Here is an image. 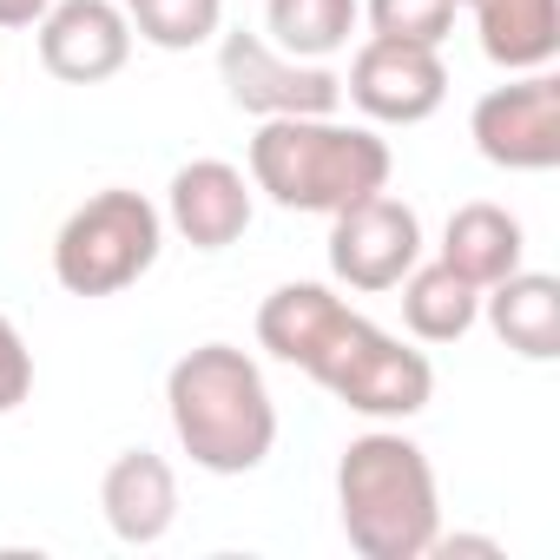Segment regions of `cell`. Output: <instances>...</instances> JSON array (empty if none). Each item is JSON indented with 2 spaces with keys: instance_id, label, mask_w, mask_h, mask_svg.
Here are the masks:
<instances>
[{
  "instance_id": "cell-7",
  "label": "cell",
  "mask_w": 560,
  "mask_h": 560,
  "mask_svg": "<svg viewBox=\"0 0 560 560\" xmlns=\"http://www.w3.org/2000/svg\"><path fill=\"white\" fill-rule=\"evenodd\" d=\"M422 264V218L396 191H370L330 218V277L363 298L396 291Z\"/></svg>"
},
{
  "instance_id": "cell-4",
  "label": "cell",
  "mask_w": 560,
  "mask_h": 560,
  "mask_svg": "<svg viewBox=\"0 0 560 560\" xmlns=\"http://www.w3.org/2000/svg\"><path fill=\"white\" fill-rule=\"evenodd\" d=\"M337 514L363 560H422L442 534V488L402 429H370L337 462Z\"/></svg>"
},
{
  "instance_id": "cell-15",
  "label": "cell",
  "mask_w": 560,
  "mask_h": 560,
  "mask_svg": "<svg viewBox=\"0 0 560 560\" xmlns=\"http://www.w3.org/2000/svg\"><path fill=\"white\" fill-rule=\"evenodd\" d=\"M481 54L501 73H540L560 54V0H468Z\"/></svg>"
},
{
  "instance_id": "cell-1",
  "label": "cell",
  "mask_w": 560,
  "mask_h": 560,
  "mask_svg": "<svg viewBox=\"0 0 560 560\" xmlns=\"http://www.w3.org/2000/svg\"><path fill=\"white\" fill-rule=\"evenodd\" d=\"M257 343L370 422H409L435 396L429 357L357 317L330 284H277L257 304Z\"/></svg>"
},
{
  "instance_id": "cell-10",
  "label": "cell",
  "mask_w": 560,
  "mask_h": 560,
  "mask_svg": "<svg viewBox=\"0 0 560 560\" xmlns=\"http://www.w3.org/2000/svg\"><path fill=\"white\" fill-rule=\"evenodd\" d=\"M40 34V67L60 86H100L132 60V21L119 0H54L34 21Z\"/></svg>"
},
{
  "instance_id": "cell-11",
  "label": "cell",
  "mask_w": 560,
  "mask_h": 560,
  "mask_svg": "<svg viewBox=\"0 0 560 560\" xmlns=\"http://www.w3.org/2000/svg\"><path fill=\"white\" fill-rule=\"evenodd\" d=\"M250 211H257V191H250V172L224 165V159H191L172 172L165 185V224L191 244V250H231L244 231H250Z\"/></svg>"
},
{
  "instance_id": "cell-21",
  "label": "cell",
  "mask_w": 560,
  "mask_h": 560,
  "mask_svg": "<svg viewBox=\"0 0 560 560\" xmlns=\"http://www.w3.org/2000/svg\"><path fill=\"white\" fill-rule=\"evenodd\" d=\"M54 0H0V27H34Z\"/></svg>"
},
{
  "instance_id": "cell-16",
  "label": "cell",
  "mask_w": 560,
  "mask_h": 560,
  "mask_svg": "<svg viewBox=\"0 0 560 560\" xmlns=\"http://www.w3.org/2000/svg\"><path fill=\"white\" fill-rule=\"evenodd\" d=\"M396 291H402V324H409L416 343H462L481 324V291L468 284V277H455L442 257L416 264Z\"/></svg>"
},
{
  "instance_id": "cell-14",
  "label": "cell",
  "mask_w": 560,
  "mask_h": 560,
  "mask_svg": "<svg viewBox=\"0 0 560 560\" xmlns=\"http://www.w3.org/2000/svg\"><path fill=\"white\" fill-rule=\"evenodd\" d=\"M521 257H527V231H521V218H514L508 205L475 198V205H455V211H448L442 264H448L455 277H468L475 291H488V284H501L508 270H521Z\"/></svg>"
},
{
  "instance_id": "cell-18",
  "label": "cell",
  "mask_w": 560,
  "mask_h": 560,
  "mask_svg": "<svg viewBox=\"0 0 560 560\" xmlns=\"http://www.w3.org/2000/svg\"><path fill=\"white\" fill-rule=\"evenodd\" d=\"M132 34L159 54H191L205 40H218L224 27V0H119Z\"/></svg>"
},
{
  "instance_id": "cell-5",
  "label": "cell",
  "mask_w": 560,
  "mask_h": 560,
  "mask_svg": "<svg viewBox=\"0 0 560 560\" xmlns=\"http://www.w3.org/2000/svg\"><path fill=\"white\" fill-rule=\"evenodd\" d=\"M165 211L145 191H93L54 237V277L67 298H119L159 264Z\"/></svg>"
},
{
  "instance_id": "cell-8",
  "label": "cell",
  "mask_w": 560,
  "mask_h": 560,
  "mask_svg": "<svg viewBox=\"0 0 560 560\" xmlns=\"http://www.w3.org/2000/svg\"><path fill=\"white\" fill-rule=\"evenodd\" d=\"M475 152L501 172H553L560 165V80L540 73H514L508 86L481 93L468 113Z\"/></svg>"
},
{
  "instance_id": "cell-19",
  "label": "cell",
  "mask_w": 560,
  "mask_h": 560,
  "mask_svg": "<svg viewBox=\"0 0 560 560\" xmlns=\"http://www.w3.org/2000/svg\"><path fill=\"white\" fill-rule=\"evenodd\" d=\"M462 0H363L376 40H409V47H442L455 27Z\"/></svg>"
},
{
  "instance_id": "cell-2",
  "label": "cell",
  "mask_w": 560,
  "mask_h": 560,
  "mask_svg": "<svg viewBox=\"0 0 560 560\" xmlns=\"http://www.w3.org/2000/svg\"><path fill=\"white\" fill-rule=\"evenodd\" d=\"M165 416L191 468L205 475H250L277 448V402L264 370L237 343H198L165 376Z\"/></svg>"
},
{
  "instance_id": "cell-9",
  "label": "cell",
  "mask_w": 560,
  "mask_h": 560,
  "mask_svg": "<svg viewBox=\"0 0 560 560\" xmlns=\"http://www.w3.org/2000/svg\"><path fill=\"white\" fill-rule=\"evenodd\" d=\"M343 100L370 119V126H422L442 113L448 100V67L442 47H409V40H363L350 73H343Z\"/></svg>"
},
{
  "instance_id": "cell-13",
  "label": "cell",
  "mask_w": 560,
  "mask_h": 560,
  "mask_svg": "<svg viewBox=\"0 0 560 560\" xmlns=\"http://www.w3.org/2000/svg\"><path fill=\"white\" fill-rule=\"evenodd\" d=\"M481 317H488V330H494L514 357L553 363V357H560V277L527 270V264L508 270L501 284L481 291Z\"/></svg>"
},
{
  "instance_id": "cell-20",
  "label": "cell",
  "mask_w": 560,
  "mask_h": 560,
  "mask_svg": "<svg viewBox=\"0 0 560 560\" xmlns=\"http://www.w3.org/2000/svg\"><path fill=\"white\" fill-rule=\"evenodd\" d=\"M27 396H34V350L14 330V317L0 311V416H14Z\"/></svg>"
},
{
  "instance_id": "cell-12",
  "label": "cell",
  "mask_w": 560,
  "mask_h": 560,
  "mask_svg": "<svg viewBox=\"0 0 560 560\" xmlns=\"http://www.w3.org/2000/svg\"><path fill=\"white\" fill-rule=\"evenodd\" d=\"M100 514H106V527H113L126 547L165 540L172 521H178V475H172V462L152 455V448L113 455V468H106V481H100Z\"/></svg>"
},
{
  "instance_id": "cell-6",
  "label": "cell",
  "mask_w": 560,
  "mask_h": 560,
  "mask_svg": "<svg viewBox=\"0 0 560 560\" xmlns=\"http://www.w3.org/2000/svg\"><path fill=\"white\" fill-rule=\"evenodd\" d=\"M218 73L231 106L250 119H317L343 106V73H330L324 60H291L244 27L218 40Z\"/></svg>"
},
{
  "instance_id": "cell-17",
  "label": "cell",
  "mask_w": 560,
  "mask_h": 560,
  "mask_svg": "<svg viewBox=\"0 0 560 560\" xmlns=\"http://www.w3.org/2000/svg\"><path fill=\"white\" fill-rule=\"evenodd\" d=\"M363 21V0H264L270 47L291 60H337Z\"/></svg>"
},
{
  "instance_id": "cell-3",
  "label": "cell",
  "mask_w": 560,
  "mask_h": 560,
  "mask_svg": "<svg viewBox=\"0 0 560 560\" xmlns=\"http://www.w3.org/2000/svg\"><path fill=\"white\" fill-rule=\"evenodd\" d=\"M250 191H264L284 211L337 218L343 205L389 191V139L376 126H343L337 113L317 119H257L250 132Z\"/></svg>"
},
{
  "instance_id": "cell-22",
  "label": "cell",
  "mask_w": 560,
  "mask_h": 560,
  "mask_svg": "<svg viewBox=\"0 0 560 560\" xmlns=\"http://www.w3.org/2000/svg\"><path fill=\"white\" fill-rule=\"evenodd\" d=\"M462 8H468V0H462Z\"/></svg>"
}]
</instances>
